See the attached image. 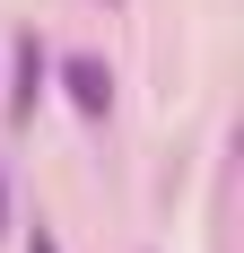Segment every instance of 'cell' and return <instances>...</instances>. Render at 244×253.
<instances>
[{
  "label": "cell",
  "instance_id": "6da1fadb",
  "mask_svg": "<svg viewBox=\"0 0 244 253\" xmlns=\"http://www.w3.org/2000/svg\"><path fill=\"white\" fill-rule=\"evenodd\" d=\"M61 87H70V105L87 114V123L114 114V70H105L96 52H70V61H61Z\"/></svg>",
  "mask_w": 244,
  "mask_h": 253
},
{
  "label": "cell",
  "instance_id": "7a4b0ae2",
  "mask_svg": "<svg viewBox=\"0 0 244 253\" xmlns=\"http://www.w3.org/2000/svg\"><path fill=\"white\" fill-rule=\"evenodd\" d=\"M9 79H18V87H9V114H18V123H35V96H44V79H52V61H44V44H35V35H18Z\"/></svg>",
  "mask_w": 244,
  "mask_h": 253
},
{
  "label": "cell",
  "instance_id": "3957f363",
  "mask_svg": "<svg viewBox=\"0 0 244 253\" xmlns=\"http://www.w3.org/2000/svg\"><path fill=\"white\" fill-rule=\"evenodd\" d=\"M26 253H61V245H52V227H35V236H26Z\"/></svg>",
  "mask_w": 244,
  "mask_h": 253
},
{
  "label": "cell",
  "instance_id": "277c9868",
  "mask_svg": "<svg viewBox=\"0 0 244 253\" xmlns=\"http://www.w3.org/2000/svg\"><path fill=\"white\" fill-rule=\"evenodd\" d=\"M0 236H9V183H0Z\"/></svg>",
  "mask_w": 244,
  "mask_h": 253
}]
</instances>
